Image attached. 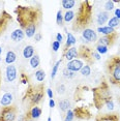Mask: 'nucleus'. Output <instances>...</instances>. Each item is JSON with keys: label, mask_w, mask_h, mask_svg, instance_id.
<instances>
[{"label": "nucleus", "mask_w": 120, "mask_h": 121, "mask_svg": "<svg viewBox=\"0 0 120 121\" xmlns=\"http://www.w3.org/2000/svg\"><path fill=\"white\" fill-rule=\"evenodd\" d=\"M17 20L22 30L28 38L34 37L36 30L42 24L43 10L39 6H23L18 5L15 9Z\"/></svg>", "instance_id": "obj_1"}, {"label": "nucleus", "mask_w": 120, "mask_h": 121, "mask_svg": "<svg viewBox=\"0 0 120 121\" xmlns=\"http://www.w3.org/2000/svg\"><path fill=\"white\" fill-rule=\"evenodd\" d=\"M92 13H93V5L91 1L84 0L79 2V9L75 15L73 23L72 28L73 31H83L88 28L92 23Z\"/></svg>", "instance_id": "obj_2"}, {"label": "nucleus", "mask_w": 120, "mask_h": 121, "mask_svg": "<svg viewBox=\"0 0 120 121\" xmlns=\"http://www.w3.org/2000/svg\"><path fill=\"white\" fill-rule=\"evenodd\" d=\"M92 95H93V106L99 111H100L103 107H107L109 111L114 110V101L109 89V85L105 80H103V82L97 87L92 89Z\"/></svg>", "instance_id": "obj_3"}, {"label": "nucleus", "mask_w": 120, "mask_h": 121, "mask_svg": "<svg viewBox=\"0 0 120 121\" xmlns=\"http://www.w3.org/2000/svg\"><path fill=\"white\" fill-rule=\"evenodd\" d=\"M45 96V84H29L23 97V101L27 103L29 107H36Z\"/></svg>", "instance_id": "obj_4"}, {"label": "nucleus", "mask_w": 120, "mask_h": 121, "mask_svg": "<svg viewBox=\"0 0 120 121\" xmlns=\"http://www.w3.org/2000/svg\"><path fill=\"white\" fill-rule=\"evenodd\" d=\"M106 70L110 83L120 89V56L115 55L110 57L106 64Z\"/></svg>", "instance_id": "obj_5"}, {"label": "nucleus", "mask_w": 120, "mask_h": 121, "mask_svg": "<svg viewBox=\"0 0 120 121\" xmlns=\"http://www.w3.org/2000/svg\"><path fill=\"white\" fill-rule=\"evenodd\" d=\"M89 99H92V101H93L92 89H90L87 86H79L75 92L76 107H84V108L89 109V106L93 104L89 103Z\"/></svg>", "instance_id": "obj_6"}, {"label": "nucleus", "mask_w": 120, "mask_h": 121, "mask_svg": "<svg viewBox=\"0 0 120 121\" xmlns=\"http://www.w3.org/2000/svg\"><path fill=\"white\" fill-rule=\"evenodd\" d=\"M18 109L16 106L2 107L0 110V121H15Z\"/></svg>", "instance_id": "obj_7"}, {"label": "nucleus", "mask_w": 120, "mask_h": 121, "mask_svg": "<svg viewBox=\"0 0 120 121\" xmlns=\"http://www.w3.org/2000/svg\"><path fill=\"white\" fill-rule=\"evenodd\" d=\"M78 57L81 59H84L87 63H88V65L93 64L94 61H95L93 59V51L84 45L80 46V48L78 49Z\"/></svg>", "instance_id": "obj_8"}, {"label": "nucleus", "mask_w": 120, "mask_h": 121, "mask_svg": "<svg viewBox=\"0 0 120 121\" xmlns=\"http://www.w3.org/2000/svg\"><path fill=\"white\" fill-rule=\"evenodd\" d=\"M13 18L5 9L0 10V36L6 31L9 23L12 22Z\"/></svg>", "instance_id": "obj_9"}, {"label": "nucleus", "mask_w": 120, "mask_h": 121, "mask_svg": "<svg viewBox=\"0 0 120 121\" xmlns=\"http://www.w3.org/2000/svg\"><path fill=\"white\" fill-rule=\"evenodd\" d=\"M73 114H75V118L81 120H89L92 117L91 112L89 111L88 108H84V107H75L73 110Z\"/></svg>", "instance_id": "obj_10"}, {"label": "nucleus", "mask_w": 120, "mask_h": 121, "mask_svg": "<svg viewBox=\"0 0 120 121\" xmlns=\"http://www.w3.org/2000/svg\"><path fill=\"white\" fill-rule=\"evenodd\" d=\"M117 37H118V33L117 32H114L110 35H103L99 39V45H103V46H106L108 47H112L115 43Z\"/></svg>", "instance_id": "obj_11"}, {"label": "nucleus", "mask_w": 120, "mask_h": 121, "mask_svg": "<svg viewBox=\"0 0 120 121\" xmlns=\"http://www.w3.org/2000/svg\"><path fill=\"white\" fill-rule=\"evenodd\" d=\"M84 66V62L80 59H73L72 61H69L66 64V68L73 73H77L82 69V67Z\"/></svg>", "instance_id": "obj_12"}, {"label": "nucleus", "mask_w": 120, "mask_h": 121, "mask_svg": "<svg viewBox=\"0 0 120 121\" xmlns=\"http://www.w3.org/2000/svg\"><path fill=\"white\" fill-rule=\"evenodd\" d=\"M17 76H18V71L15 65L13 64L7 65L6 68H5V78H6V81L9 82V83L13 82L17 79Z\"/></svg>", "instance_id": "obj_13"}, {"label": "nucleus", "mask_w": 120, "mask_h": 121, "mask_svg": "<svg viewBox=\"0 0 120 121\" xmlns=\"http://www.w3.org/2000/svg\"><path fill=\"white\" fill-rule=\"evenodd\" d=\"M95 121H120V116L118 113L99 114L95 117Z\"/></svg>", "instance_id": "obj_14"}, {"label": "nucleus", "mask_w": 120, "mask_h": 121, "mask_svg": "<svg viewBox=\"0 0 120 121\" xmlns=\"http://www.w3.org/2000/svg\"><path fill=\"white\" fill-rule=\"evenodd\" d=\"M82 36H83V38L86 40V42L94 43V42L97 40L96 32H95L93 29H90V28H87L85 30H83V31H82Z\"/></svg>", "instance_id": "obj_15"}, {"label": "nucleus", "mask_w": 120, "mask_h": 121, "mask_svg": "<svg viewBox=\"0 0 120 121\" xmlns=\"http://www.w3.org/2000/svg\"><path fill=\"white\" fill-rule=\"evenodd\" d=\"M42 109L39 108V107H33V108H31L29 110L28 112L26 113L25 117L26 118H30V119H37V118L40 117V115H42Z\"/></svg>", "instance_id": "obj_16"}, {"label": "nucleus", "mask_w": 120, "mask_h": 121, "mask_svg": "<svg viewBox=\"0 0 120 121\" xmlns=\"http://www.w3.org/2000/svg\"><path fill=\"white\" fill-rule=\"evenodd\" d=\"M63 57L67 61H72L73 59H77L78 58V49L76 48V47L69 48L66 52L63 53Z\"/></svg>", "instance_id": "obj_17"}, {"label": "nucleus", "mask_w": 120, "mask_h": 121, "mask_svg": "<svg viewBox=\"0 0 120 121\" xmlns=\"http://www.w3.org/2000/svg\"><path fill=\"white\" fill-rule=\"evenodd\" d=\"M13 100V93L10 92H6L2 95L1 99H0V104H1L2 107H9V106H12V103Z\"/></svg>", "instance_id": "obj_18"}, {"label": "nucleus", "mask_w": 120, "mask_h": 121, "mask_svg": "<svg viewBox=\"0 0 120 121\" xmlns=\"http://www.w3.org/2000/svg\"><path fill=\"white\" fill-rule=\"evenodd\" d=\"M109 20H110V15H109V13H107L106 10L105 12H100L99 15L96 16V23L99 25V27H102L103 24H106Z\"/></svg>", "instance_id": "obj_19"}, {"label": "nucleus", "mask_w": 120, "mask_h": 121, "mask_svg": "<svg viewBox=\"0 0 120 121\" xmlns=\"http://www.w3.org/2000/svg\"><path fill=\"white\" fill-rule=\"evenodd\" d=\"M25 37V32L22 29H16L13 30L10 34V38L13 40V42H22Z\"/></svg>", "instance_id": "obj_20"}, {"label": "nucleus", "mask_w": 120, "mask_h": 121, "mask_svg": "<svg viewBox=\"0 0 120 121\" xmlns=\"http://www.w3.org/2000/svg\"><path fill=\"white\" fill-rule=\"evenodd\" d=\"M66 34H67V39H66V43H65V46H64L63 53L64 52H66L69 48H72L73 45H75V43H77V38L73 36L70 32H66Z\"/></svg>", "instance_id": "obj_21"}, {"label": "nucleus", "mask_w": 120, "mask_h": 121, "mask_svg": "<svg viewBox=\"0 0 120 121\" xmlns=\"http://www.w3.org/2000/svg\"><path fill=\"white\" fill-rule=\"evenodd\" d=\"M23 56L25 59H29L31 57L34 56V47L31 45L25 46V48L23 49Z\"/></svg>", "instance_id": "obj_22"}, {"label": "nucleus", "mask_w": 120, "mask_h": 121, "mask_svg": "<svg viewBox=\"0 0 120 121\" xmlns=\"http://www.w3.org/2000/svg\"><path fill=\"white\" fill-rule=\"evenodd\" d=\"M16 60H17V54H16L13 51H9L7 52L6 56H5V63L10 65V64H13Z\"/></svg>", "instance_id": "obj_23"}, {"label": "nucleus", "mask_w": 120, "mask_h": 121, "mask_svg": "<svg viewBox=\"0 0 120 121\" xmlns=\"http://www.w3.org/2000/svg\"><path fill=\"white\" fill-rule=\"evenodd\" d=\"M59 109L62 112H67L69 110H70V101L69 99L59 100Z\"/></svg>", "instance_id": "obj_24"}, {"label": "nucleus", "mask_w": 120, "mask_h": 121, "mask_svg": "<svg viewBox=\"0 0 120 121\" xmlns=\"http://www.w3.org/2000/svg\"><path fill=\"white\" fill-rule=\"evenodd\" d=\"M97 32H99V33H102L103 35H110L116 31H115V29L111 28V27H109V26H102V27L97 28Z\"/></svg>", "instance_id": "obj_25"}, {"label": "nucleus", "mask_w": 120, "mask_h": 121, "mask_svg": "<svg viewBox=\"0 0 120 121\" xmlns=\"http://www.w3.org/2000/svg\"><path fill=\"white\" fill-rule=\"evenodd\" d=\"M29 63H30V66H31L32 68H37L39 66V63H40L39 56L37 54H34V56L30 58Z\"/></svg>", "instance_id": "obj_26"}, {"label": "nucleus", "mask_w": 120, "mask_h": 121, "mask_svg": "<svg viewBox=\"0 0 120 121\" xmlns=\"http://www.w3.org/2000/svg\"><path fill=\"white\" fill-rule=\"evenodd\" d=\"M77 2L75 0H63L61 1V4H62V7L65 9H72L73 7H75V5Z\"/></svg>", "instance_id": "obj_27"}, {"label": "nucleus", "mask_w": 120, "mask_h": 121, "mask_svg": "<svg viewBox=\"0 0 120 121\" xmlns=\"http://www.w3.org/2000/svg\"><path fill=\"white\" fill-rule=\"evenodd\" d=\"M46 78V73L43 69H37L36 71H35V79H36L37 82H42L45 80Z\"/></svg>", "instance_id": "obj_28"}, {"label": "nucleus", "mask_w": 120, "mask_h": 121, "mask_svg": "<svg viewBox=\"0 0 120 121\" xmlns=\"http://www.w3.org/2000/svg\"><path fill=\"white\" fill-rule=\"evenodd\" d=\"M75 15L76 13H73V10H67V12L65 13V15L63 16V21L65 23H69V22H70L72 20L75 19Z\"/></svg>", "instance_id": "obj_29"}, {"label": "nucleus", "mask_w": 120, "mask_h": 121, "mask_svg": "<svg viewBox=\"0 0 120 121\" xmlns=\"http://www.w3.org/2000/svg\"><path fill=\"white\" fill-rule=\"evenodd\" d=\"M119 24H120V20H119V19H117L116 17L111 18L110 20L108 21V26L111 27V28H113V29H115L116 27L119 25Z\"/></svg>", "instance_id": "obj_30"}, {"label": "nucleus", "mask_w": 120, "mask_h": 121, "mask_svg": "<svg viewBox=\"0 0 120 121\" xmlns=\"http://www.w3.org/2000/svg\"><path fill=\"white\" fill-rule=\"evenodd\" d=\"M80 73H81V75L83 76V77H88V76H90V73H91V66L88 65V64L84 65V66L82 67V69L80 70Z\"/></svg>", "instance_id": "obj_31"}, {"label": "nucleus", "mask_w": 120, "mask_h": 121, "mask_svg": "<svg viewBox=\"0 0 120 121\" xmlns=\"http://www.w3.org/2000/svg\"><path fill=\"white\" fill-rule=\"evenodd\" d=\"M61 62H62V60L60 59V60H58V61L55 63V64H54L53 68H52V73H51V79H54L56 77V73H57V71H58L59 65L61 64Z\"/></svg>", "instance_id": "obj_32"}, {"label": "nucleus", "mask_w": 120, "mask_h": 121, "mask_svg": "<svg viewBox=\"0 0 120 121\" xmlns=\"http://www.w3.org/2000/svg\"><path fill=\"white\" fill-rule=\"evenodd\" d=\"M56 23L58 24L59 26L63 25V16H62L61 9H59L58 12H57V15H56Z\"/></svg>", "instance_id": "obj_33"}, {"label": "nucleus", "mask_w": 120, "mask_h": 121, "mask_svg": "<svg viewBox=\"0 0 120 121\" xmlns=\"http://www.w3.org/2000/svg\"><path fill=\"white\" fill-rule=\"evenodd\" d=\"M75 119V114H73V110H69L66 112V115H65L63 121H73Z\"/></svg>", "instance_id": "obj_34"}, {"label": "nucleus", "mask_w": 120, "mask_h": 121, "mask_svg": "<svg viewBox=\"0 0 120 121\" xmlns=\"http://www.w3.org/2000/svg\"><path fill=\"white\" fill-rule=\"evenodd\" d=\"M62 73H63V77H64V78H66V79H73V78H75V76H76L75 73L69 70L67 68H64Z\"/></svg>", "instance_id": "obj_35"}, {"label": "nucleus", "mask_w": 120, "mask_h": 121, "mask_svg": "<svg viewBox=\"0 0 120 121\" xmlns=\"http://www.w3.org/2000/svg\"><path fill=\"white\" fill-rule=\"evenodd\" d=\"M105 9H106V12L107 13H109V12H111V10L114 9V2L112 1V0H109V1L105 2Z\"/></svg>", "instance_id": "obj_36"}, {"label": "nucleus", "mask_w": 120, "mask_h": 121, "mask_svg": "<svg viewBox=\"0 0 120 121\" xmlns=\"http://www.w3.org/2000/svg\"><path fill=\"white\" fill-rule=\"evenodd\" d=\"M96 52L99 55L100 54H106V53H108V48L106 46H103V45H97L96 46Z\"/></svg>", "instance_id": "obj_37"}, {"label": "nucleus", "mask_w": 120, "mask_h": 121, "mask_svg": "<svg viewBox=\"0 0 120 121\" xmlns=\"http://www.w3.org/2000/svg\"><path fill=\"white\" fill-rule=\"evenodd\" d=\"M52 49H53L54 52H57L60 49V43H58L57 40H54V42L52 43Z\"/></svg>", "instance_id": "obj_38"}, {"label": "nucleus", "mask_w": 120, "mask_h": 121, "mask_svg": "<svg viewBox=\"0 0 120 121\" xmlns=\"http://www.w3.org/2000/svg\"><path fill=\"white\" fill-rule=\"evenodd\" d=\"M57 92H58V94H63L65 92V86L64 84H60L58 87H57Z\"/></svg>", "instance_id": "obj_39"}, {"label": "nucleus", "mask_w": 120, "mask_h": 121, "mask_svg": "<svg viewBox=\"0 0 120 121\" xmlns=\"http://www.w3.org/2000/svg\"><path fill=\"white\" fill-rule=\"evenodd\" d=\"M21 82L23 84H27L28 83V77H27L26 73H21Z\"/></svg>", "instance_id": "obj_40"}, {"label": "nucleus", "mask_w": 120, "mask_h": 121, "mask_svg": "<svg viewBox=\"0 0 120 121\" xmlns=\"http://www.w3.org/2000/svg\"><path fill=\"white\" fill-rule=\"evenodd\" d=\"M42 37H43L42 33H39V32H36V34L34 35V39H35V42H39V40H42Z\"/></svg>", "instance_id": "obj_41"}, {"label": "nucleus", "mask_w": 120, "mask_h": 121, "mask_svg": "<svg viewBox=\"0 0 120 121\" xmlns=\"http://www.w3.org/2000/svg\"><path fill=\"white\" fill-rule=\"evenodd\" d=\"M56 40H57L58 43H61V42L63 40V36H62L61 33H57V34H56Z\"/></svg>", "instance_id": "obj_42"}, {"label": "nucleus", "mask_w": 120, "mask_h": 121, "mask_svg": "<svg viewBox=\"0 0 120 121\" xmlns=\"http://www.w3.org/2000/svg\"><path fill=\"white\" fill-rule=\"evenodd\" d=\"M93 59L94 60H99L100 59V55L97 53L96 51H93Z\"/></svg>", "instance_id": "obj_43"}, {"label": "nucleus", "mask_w": 120, "mask_h": 121, "mask_svg": "<svg viewBox=\"0 0 120 121\" xmlns=\"http://www.w3.org/2000/svg\"><path fill=\"white\" fill-rule=\"evenodd\" d=\"M47 94H48V96L50 97V99H52L53 98V91H52V89H47Z\"/></svg>", "instance_id": "obj_44"}, {"label": "nucleus", "mask_w": 120, "mask_h": 121, "mask_svg": "<svg viewBox=\"0 0 120 121\" xmlns=\"http://www.w3.org/2000/svg\"><path fill=\"white\" fill-rule=\"evenodd\" d=\"M115 17L120 20V9H115Z\"/></svg>", "instance_id": "obj_45"}, {"label": "nucleus", "mask_w": 120, "mask_h": 121, "mask_svg": "<svg viewBox=\"0 0 120 121\" xmlns=\"http://www.w3.org/2000/svg\"><path fill=\"white\" fill-rule=\"evenodd\" d=\"M49 106H50V108H54L55 107V101H54L53 98L49 100Z\"/></svg>", "instance_id": "obj_46"}, {"label": "nucleus", "mask_w": 120, "mask_h": 121, "mask_svg": "<svg viewBox=\"0 0 120 121\" xmlns=\"http://www.w3.org/2000/svg\"><path fill=\"white\" fill-rule=\"evenodd\" d=\"M24 121H33V119H30V118H26V117H25Z\"/></svg>", "instance_id": "obj_47"}, {"label": "nucleus", "mask_w": 120, "mask_h": 121, "mask_svg": "<svg viewBox=\"0 0 120 121\" xmlns=\"http://www.w3.org/2000/svg\"><path fill=\"white\" fill-rule=\"evenodd\" d=\"M47 121H52V118H51V116H49L48 117V120Z\"/></svg>", "instance_id": "obj_48"}, {"label": "nucleus", "mask_w": 120, "mask_h": 121, "mask_svg": "<svg viewBox=\"0 0 120 121\" xmlns=\"http://www.w3.org/2000/svg\"><path fill=\"white\" fill-rule=\"evenodd\" d=\"M1 54H2V48L0 47V56H1Z\"/></svg>", "instance_id": "obj_49"}, {"label": "nucleus", "mask_w": 120, "mask_h": 121, "mask_svg": "<svg viewBox=\"0 0 120 121\" xmlns=\"http://www.w3.org/2000/svg\"><path fill=\"white\" fill-rule=\"evenodd\" d=\"M0 87H1V76H0Z\"/></svg>", "instance_id": "obj_50"}, {"label": "nucleus", "mask_w": 120, "mask_h": 121, "mask_svg": "<svg viewBox=\"0 0 120 121\" xmlns=\"http://www.w3.org/2000/svg\"><path fill=\"white\" fill-rule=\"evenodd\" d=\"M0 61H1V57H0Z\"/></svg>", "instance_id": "obj_51"}]
</instances>
